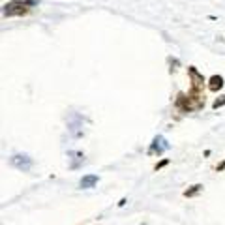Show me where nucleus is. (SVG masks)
<instances>
[{
    "label": "nucleus",
    "mask_w": 225,
    "mask_h": 225,
    "mask_svg": "<svg viewBox=\"0 0 225 225\" xmlns=\"http://www.w3.org/2000/svg\"><path fill=\"white\" fill-rule=\"evenodd\" d=\"M169 64H171V68H169V73H174L178 69V60L177 58H169Z\"/></svg>",
    "instance_id": "12"
},
{
    "label": "nucleus",
    "mask_w": 225,
    "mask_h": 225,
    "mask_svg": "<svg viewBox=\"0 0 225 225\" xmlns=\"http://www.w3.org/2000/svg\"><path fill=\"white\" fill-rule=\"evenodd\" d=\"M126 203H128V199H126V197H122V199H120V201H118V203H116V205H118V206H120V208H122V206H126Z\"/></svg>",
    "instance_id": "14"
},
{
    "label": "nucleus",
    "mask_w": 225,
    "mask_h": 225,
    "mask_svg": "<svg viewBox=\"0 0 225 225\" xmlns=\"http://www.w3.org/2000/svg\"><path fill=\"white\" fill-rule=\"evenodd\" d=\"M203 189H205V186H203V184H193V186H189L188 189H184V193H182V195H184L186 199H191V197L199 195Z\"/></svg>",
    "instance_id": "9"
},
{
    "label": "nucleus",
    "mask_w": 225,
    "mask_h": 225,
    "mask_svg": "<svg viewBox=\"0 0 225 225\" xmlns=\"http://www.w3.org/2000/svg\"><path fill=\"white\" fill-rule=\"evenodd\" d=\"M39 0H10L2 6L4 17H23L32 11V8H38Z\"/></svg>",
    "instance_id": "2"
},
{
    "label": "nucleus",
    "mask_w": 225,
    "mask_h": 225,
    "mask_svg": "<svg viewBox=\"0 0 225 225\" xmlns=\"http://www.w3.org/2000/svg\"><path fill=\"white\" fill-rule=\"evenodd\" d=\"M169 148H171V145L167 143V139L163 137V135H156L152 139V143H150V146H148V150H146V154L148 156H161L163 152H167Z\"/></svg>",
    "instance_id": "5"
},
{
    "label": "nucleus",
    "mask_w": 225,
    "mask_h": 225,
    "mask_svg": "<svg viewBox=\"0 0 225 225\" xmlns=\"http://www.w3.org/2000/svg\"><path fill=\"white\" fill-rule=\"evenodd\" d=\"M221 107H225V94H220V96H218L216 100L212 101V109H214V111L221 109Z\"/></svg>",
    "instance_id": "10"
},
{
    "label": "nucleus",
    "mask_w": 225,
    "mask_h": 225,
    "mask_svg": "<svg viewBox=\"0 0 225 225\" xmlns=\"http://www.w3.org/2000/svg\"><path fill=\"white\" fill-rule=\"evenodd\" d=\"M169 163H171V159H169V158H161V159L158 161V163L154 165V171L158 173V171H161V169H163V167H167Z\"/></svg>",
    "instance_id": "11"
},
{
    "label": "nucleus",
    "mask_w": 225,
    "mask_h": 225,
    "mask_svg": "<svg viewBox=\"0 0 225 225\" xmlns=\"http://www.w3.org/2000/svg\"><path fill=\"white\" fill-rule=\"evenodd\" d=\"M205 94H193V92H178L174 98V111L180 115H189L195 111H203L205 109Z\"/></svg>",
    "instance_id": "1"
},
{
    "label": "nucleus",
    "mask_w": 225,
    "mask_h": 225,
    "mask_svg": "<svg viewBox=\"0 0 225 225\" xmlns=\"http://www.w3.org/2000/svg\"><path fill=\"white\" fill-rule=\"evenodd\" d=\"M10 165L15 167L17 171H23V173H28L34 165V159L28 156V154H13L10 158Z\"/></svg>",
    "instance_id": "4"
},
{
    "label": "nucleus",
    "mask_w": 225,
    "mask_h": 225,
    "mask_svg": "<svg viewBox=\"0 0 225 225\" xmlns=\"http://www.w3.org/2000/svg\"><path fill=\"white\" fill-rule=\"evenodd\" d=\"M188 77H189V83H191V86H189V92H193V94H203V90H205L208 79H205V75H203L195 66H188Z\"/></svg>",
    "instance_id": "3"
},
{
    "label": "nucleus",
    "mask_w": 225,
    "mask_h": 225,
    "mask_svg": "<svg viewBox=\"0 0 225 225\" xmlns=\"http://www.w3.org/2000/svg\"><path fill=\"white\" fill-rule=\"evenodd\" d=\"M141 225H146V223H141Z\"/></svg>",
    "instance_id": "15"
},
{
    "label": "nucleus",
    "mask_w": 225,
    "mask_h": 225,
    "mask_svg": "<svg viewBox=\"0 0 225 225\" xmlns=\"http://www.w3.org/2000/svg\"><path fill=\"white\" fill-rule=\"evenodd\" d=\"M98 182H100V177H98V174H84V177L79 180V188L81 189H90V188H94Z\"/></svg>",
    "instance_id": "7"
},
{
    "label": "nucleus",
    "mask_w": 225,
    "mask_h": 225,
    "mask_svg": "<svg viewBox=\"0 0 225 225\" xmlns=\"http://www.w3.org/2000/svg\"><path fill=\"white\" fill-rule=\"evenodd\" d=\"M206 86H208V90L210 92H214V94H218L220 90L225 86V81H223V77L221 75H212V77H208V81H206Z\"/></svg>",
    "instance_id": "6"
},
{
    "label": "nucleus",
    "mask_w": 225,
    "mask_h": 225,
    "mask_svg": "<svg viewBox=\"0 0 225 225\" xmlns=\"http://www.w3.org/2000/svg\"><path fill=\"white\" fill-rule=\"evenodd\" d=\"M68 156H69V159H72L69 169H79V165L84 163V154L81 150H72V152H68Z\"/></svg>",
    "instance_id": "8"
},
{
    "label": "nucleus",
    "mask_w": 225,
    "mask_h": 225,
    "mask_svg": "<svg viewBox=\"0 0 225 225\" xmlns=\"http://www.w3.org/2000/svg\"><path fill=\"white\" fill-rule=\"evenodd\" d=\"M216 171H218V173H223V171H225V159L221 161L220 165H216Z\"/></svg>",
    "instance_id": "13"
}]
</instances>
